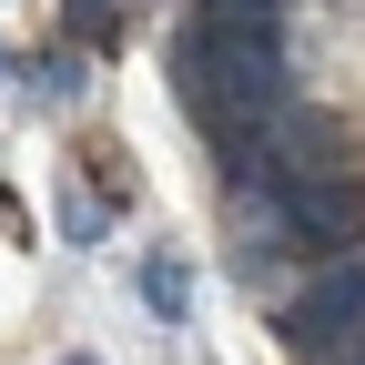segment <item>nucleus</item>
<instances>
[{"label": "nucleus", "instance_id": "f257e3e1", "mask_svg": "<svg viewBox=\"0 0 365 365\" xmlns=\"http://www.w3.org/2000/svg\"><path fill=\"white\" fill-rule=\"evenodd\" d=\"M173 91H182V112H193L234 163H254L274 102H284L274 21H193V31L173 41Z\"/></svg>", "mask_w": 365, "mask_h": 365}, {"label": "nucleus", "instance_id": "f03ea898", "mask_svg": "<svg viewBox=\"0 0 365 365\" xmlns=\"http://www.w3.org/2000/svg\"><path fill=\"white\" fill-rule=\"evenodd\" d=\"M274 223H284V244H304V254H335V244H355L365 203H355V182H335V173L294 163V173H274Z\"/></svg>", "mask_w": 365, "mask_h": 365}, {"label": "nucleus", "instance_id": "7ed1b4c3", "mask_svg": "<svg viewBox=\"0 0 365 365\" xmlns=\"http://www.w3.org/2000/svg\"><path fill=\"white\" fill-rule=\"evenodd\" d=\"M355 325H365V264H335L325 284L294 304V345H304V355H335Z\"/></svg>", "mask_w": 365, "mask_h": 365}, {"label": "nucleus", "instance_id": "20e7f679", "mask_svg": "<svg viewBox=\"0 0 365 365\" xmlns=\"http://www.w3.org/2000/svg\"><path fill=\"white\" fill-rule=\"evenodd\" d=\"M203 21H274V0H203Z\"/></svg>", "mask_w": 365, "mask_h": 365}, {"label": "nucleus", "instance_id": "39448f33", "mask_svg": "<svg viewBox=\"0 0 365 365\" xmlns=\"http://www.w3.org/2000/svg\"><path fill=\"white\" fill-rule=\"evenodd\" d=\"M335 355H345V365H365V325H355V335H345V345H335Z\"/></svg>", "mask_w": 365, "mask_h": 365}, {"label": "nucleus", "instance_id": "423d86ee", "mask_svg": "<svg viewBox=\"0 0 365 365\" xmlns=\"http://www.w3.org/2000/svg\"><path fill=\"white\" fill-rule=\"evenodd\" d=\"M61 365H91V355H61Z\"/></svg>", "mask_w": 365, "mask_h": 365}]
</instances>
